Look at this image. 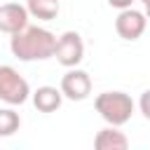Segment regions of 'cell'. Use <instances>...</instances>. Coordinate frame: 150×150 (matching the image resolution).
<instances>
[{
  "label": "cell",
  "instance_id": "6da1fadb",
  "mask_svg": "<svg viewBox=\"0 0 150 150\" xmlns=\"http://www.w3.org/2000/svg\"><path fill=\"white\" fill-rule=\"evenodd\" d=\"M9 49L19 61H45L54 56L56 35L40 26H26L23 30L12 35Z\"/></svg>",
  "mask_w": 150,
  "mask_h": 150
},
{
  "label": "cell",
  "instance_id": "7a4b0ae2",
  "mask_svg": "<svg viewBox=\"0 0 150 150\" xmlns=\"http://www.w3.org/2000/svg\"><path fill=\"white\" fill-rule=\"evenodd\" d=\"M94 105H96V112L112 127L127 124L134 115V101L124 91H103L96 96Z\"/></svg>",
  "mask_w": 150,
  "mask_h": 150
},
{
  "label": "cell",
  "instance_id": "3957f363",
  "mask_svg": "<svg viewBox=\"0 0 150 150\" xmlns=\"http://www.w3.org/2000/svg\"><path fill=\"white\" fill-rule=\"evenodd\" d=\"M30 96V87L23 75H19L12 66H0V101L9 105H21Z\"/></svg>",
  "mask_w": 150,
  "mask_h": 150
},
{
  "label": "cell",
  "instance_id": "277c9868",
  "mask_svg": "<svg viewBox=\"0 0 150 150\" xmlns=\"http://www.w3.org/2000/svg\"><path fill=\"white\" fill-rule=\"evenodd\" d=\"M54 56L61 66L66 68H75L82 59H84V42L80 38V33L75 30H66L63 35L56 38V49H54Z\"/></svg>",
  "mask_w": 150,
  "mask_h": 150
},
{
  "label": "cell",
  "instance_id": "5b68a950",
  "mask_svg": "<svg viewBox=\"0 0 150 150\" xmlns=\"http://www.w3.org/2000/svg\"><path fill=\"white\" fill-rule=\"evenodd\" d=\"M145 26H148V16L134 7H127V9H120L117 19H115V30L122 40H138L143 33H145Z\"/></svg>",
  "mask_w": 150,
  "mask_h": 150
},
{
  "label": "cell",
  "instance_id": "8992f818",
  "mask_svg": "<svg viewBox=\"0 0 150 150\" xmlns=\"http://www.w3.org/2000/svg\"><path fill=\"white\" fill-rule=\"evenodd\" d=\"M59 89L70 101H84L91 94V77H89V73H84L80 68H70L61 77V87Z\"/></svg>",
  "mask_w": 150,
  "mask_h": 150
},
{
  "label": "cell",
  "instance_id": "52a82bcc",
  "mask_svg": "<svg viewBox=\"0 0 150 150\" xmlns=\"http://www.w3.org/2000/svg\"><path fill=\"white\" fill-rule=\"evenodd\" d=\"M28 26V7L19 2H5L0 5V30L2 33H19Z\"/></svg>",
  "mask_w": 150,
  "mask_h": 150
},
{
  "label": "cell",
  "instance_id": "ba28073f",
  "mask_svg": "<svg viewBox=\"0 0 150 150\" xmlns=\"http://www.w3.org/2000/svg\"><path fill=\"white\" fill-rule=\"evenodd\" d=\"M61 101H63V91L56 89V87H38L33 91V105L40 110V112H54L61 108Z\"/></svg>",
  "mask_w": 150,
  "mask_h": 150
},
{
  "label": "cell",
  "instance_id": "9c48e42d",
  "mask_svg": "<svg viewBox=\"0 0 150 150\" xmlns=\"http://www.w3.org/2000/svg\"><path fill=\"white\" fill-rule=\"evenodd\" d=\"M94 148L96 150H127L129 148V138L124 136V131H120L117 127H105L96 134L94 138Z\"/></svg>",
  "mask_w": 150,
  "mask_h": 150
},
{
  "label": "cell",
  "instance_id": "30bf717a",
  "mask_svg": "<svg viewBox=\"0 0 150 150\" xmlns=\"http://www.w3.org/2000/svg\"><path fill=\"white\" fill-rule=\"evenodd\" d=\"M28 14L42 21H52L59 14V0H26Z\"/></svg>",
  "mask_w": 150,
  "mask_h": 150
},
{
  "label": "cell",
  "instance_id": "8fae6325",
  "mask_svg": "<svg viewBox=\"0 0 150 150\" xmlns=\"http://www.w3.org/2000/svg\"><path fill=\"white\" fill-rule=\"evenodd\" d=\"M19 127H21L19 112H14L12 108H0V136H12L19 131Z\"/></svg>",
  "mask_w": 150,
  "mask_h": 150
},
{
  "label": "cell",
  "instance_id": "7c38bea8",
  "mask_svg": "<svg viewBox=\"0 0 150 150\" xmlns=\"http://www.w3.org/2000/svg\"><path fill=\"white\" fill-rule=\"evenodd\" d=\"M138 108H141V112H143V117H145V120H150V89H145V91L141 94V101H138Z\"/></svg>",
  "mask_w": 150,
  "mask_h": 150
},
{
  "label": "cell",
  "instance_id": "4fadbf2b",
  "mask_svg": "<svg viewBox=\"0 0 150 150\" xmlns=\"http://www.w3.org/2000/svg\"><path fill=\"white\" fill-rule=\"evenodd\" d=\"M108 5L115 7V9H127V7L134 5V0H108Z\"/></svg>",
  "mask_w": 150,
  "mask_h": 150
},
{
  "label": "cell",
  "instance_id": "5bb4252c",
  "mask_svg": "<svg viewBox=\"0 0 150 150\" xmlns=\"http://www.w3.org/2000/svg\"><path fill=\"white\" fill-rule=\"evenodd\" d=\"M145 16L150 19V5H145Z\"/></svg>",
  "mask_w": 150,
  "mask_h": 150
},
{
  "label": "cell",
  "instance_id": "9a60e30c",
  "mask_svg": "<svg viewBox=\"0 0 150 150\" xmlns=\"http://www.w3.org/2000/svg\"><path fill=\"white\" fill-rule=\"evenodd\" d=\"M141 2H143V5H150V0H141Z\"/></svg>",
  "mask_w": 150,
  "mask_h": 150
}]
</instances>
